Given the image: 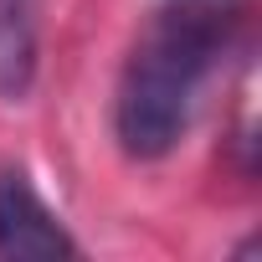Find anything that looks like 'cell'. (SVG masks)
<instances>
[{
    "instance_id": "cell-1",
    "label": "cell",
    "mask_w": 262,
    "mask_h": 262,
    "mask_svg": "<svg viewBox=\"0 0 262 262\" xmlns=\"http://www.w3.org/2000/svg\"><path fill=\"white\" fill-rule=\"evenodd\" d=\"M221 47L226 21L206 6H175L144 26L113 88V139L128 160H165L185 139L195 93Z\"/></svg>"
},
{
    "instance_id": "cell-3",
    "label": "cell",
    "mask_w": 262,
    "mask_h": 262,
    "mask_svg": "<svg viewBox=\"0 0 262 262\" xmlns=\"http://www.w3.org/2000/svg\"><path fill=\"white\" fill-rule=\"evenodd\" d=\"M41 0H0V98L21 103L36 82V41H41Z\"/></svg>"
},
{
    "instance_id": "cell-2",
    "label": "cell",
    "mask_w": 262,
    "mask_h": 262,
    "mask_svg": "<svg viewBox=\"0 0 262 262\" xmlns=\"http://www.w3.org/2000/svg\"><path fill=\"white\" fill-rule=\"evenodd\" d=\"M82 247L57 221V211L31 190L21 170H0V257L11 262H57L77 257Z\"/></svg>"
}]
</instances>
